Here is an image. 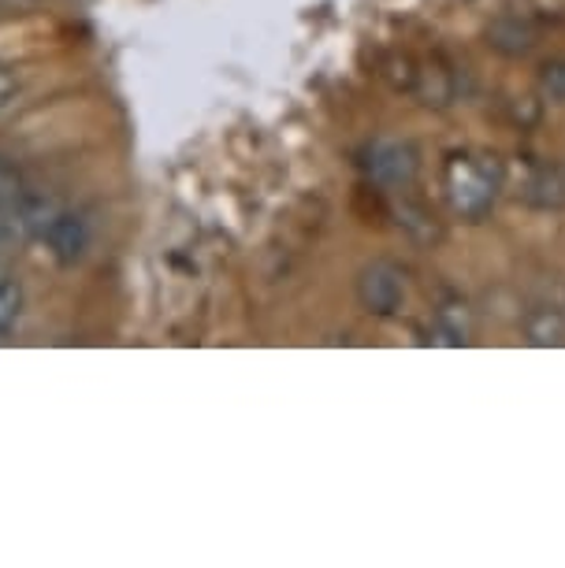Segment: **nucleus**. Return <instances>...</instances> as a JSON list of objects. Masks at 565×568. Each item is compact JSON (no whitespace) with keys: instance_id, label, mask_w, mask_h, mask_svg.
Returning a JSON list of instances; mask_svg holds the SVG:
<instances>
[{"instance_id":"f8f14e48","label":"nucleus","mask_w":565,"mask_h":568,"mask_svg":"<svg viewBox=\"0 0 565 568\" xmlns=\"http://www.w3.org/2000/svg\"><path fill=\"white\" fill-rule=\"evenodd\" d=\"M539 93L554 104H565V60H551L539 68Z\"/></svg>"},{"instance_id":"4468645a","label":"nucleus","mask_w":565,"mask_h":568,"mask_svg":"<svg viewBox=\"0 0 565 568\" xmlns=\"http://www.w3.org/2000/svg\"><path fill=\"white\" fill-rule=\"evenodd\" d=\"M8 93H12V79H8V74H4V71H0V109H4Z\"/></svg>"},{"instance_id":"1a4fd4ad","label":"nucleus","mask_w":565,"mask_h":568,"mask_svg":"<svg viewBox=\"0 0 565 568\" xmlns=\"http://www.w3.org/2000/svg\"><path fill=\"white\" fill-rule=\"evenodd\" d=\"M525 335L532 346H562L565 342V320L554 308H536L525 320Z\"/></svg>"},{"instance_id":"423d86ee","label":"nucleus","mask_w":565,"mask_h":568,"mask_svg":"<svg viewBox=\"0 0 565 568\" xmlns=\"http://www.w3.org/2000/svg\"><path fill=\"white\" fill-rule=\"evenodd\" d=\"M521 197L536 209H562L565 205V171L536 168L521 186Z\"/></svg>"},{"instance_id":"2eb2a0df","label":"nucleus","mask_w":565,"mask_h":568,"mask_svg":"<svg viewBox=\"0 0 565 568\" xmlns=\"http://www.w3.org/2000/svg\"><path fill=\"white\" fill-rule=\"evenodd\" d=\"M4 234H8V216H4V209H0V242H4Z\"/></svg>"},{"instance_id":"7ed1b4c3","label":"nucleus","mask_w":565,"mask_h":568,"mask_svg":"<svg viewBox=\"0 0 565 568\" xmlns=\"http://www.w3.org/2000/svg\"><path fill=\"white\" fill-rule=\"evenodd\" d=\"M365 168L376 186L402 190L417 179L421 153H417V145L406 142V138H380V142H372V149H369Z\"/></svg>"},{"instance_id":"39448f33","label":"nucleus","mask_w":565,"mask_h":568,"mask_svg":"<svg viewBox=\"0 0 565 568\" xmlns=\"http://www.w3.org/2000/svg\"><path fill=\"white\" fill-rule=\"evenodd\" d=\"M41 239L52 245V253H57L63 264L79 261L82 250H87V227L74 216H60V212L41 227Z\"/></svg>"},{"instance_id":"dca6fc26","label":"nucleus","mask_w":565,"mask_h":568,"mask_svg":"<svg viewBox=\"0 0 565 568\" xmlns=\"http://www.w3.org/2000/svg\"><path fill=\"white\" fill-rule=\"evenodd\" d=\"M0 278H8V264L4 261H0Z\"/></svg>"},{"instance_id":"6e6552de","label":"nucleus","mask_w":565,"mask_h":568,"mask_svg":"<svg viewBox=\"0 0 565 568\" xmlns=\"http://www.w3.org/2000/svg\"><path fill=\"white\" fill-rule=\"evenodd\" d=\"M413 90H417L421 104H428V109H446V104L454 101L457 85H454V74L440 68V63H432V68L417 71V79H413Z\"/></svg>"},{"instance_id":"20e7f679","label":"nucleus","mask_w":565,"mask_h":568,"mask_svg":"<svg viewBox=\"0 0 565 568\" xmlns=\"http://www.w3.org/2000/svg\"><path fill=\"white\" fill-rule=\"evenodd\" d=\"M484 38H487V49L498 52V57H506V60H521L536 49V27L521 16L492 19V27H487Z\"/></svg>"},{"instance_id":"9d476101","label":"nucleus","mask_w":565,"mask_h":568,"mask_svg":"<svg viewBox=\"0 0 565 568\" xmlns=\"http://www.w3.org/2000/svg\"><path fill=\"white\" fill-rule=\"evenodd\" d=\"M398 223L406 227L413 239L417 242H424V245H435L443 239V227L435 223V216L428 209H421V205H402L398 209Z\"/></svg>"},{"instance_id":"f03ea898","label":"nucleus","mask_w":565,"mask_h":568,"mask_svg":"<svg viewBox=\"0 0 565 568\" xmlns=\"http://www.w3.org/2000/svg\"><path fill=\"white\" fill-rule=\"evenodd\" d=\"M357 302L369 316H394L406 305V272L394 261H369L357 272Z\"/></svg>"},{"instance_id":"9b49d317","label":"nucleus","mask_w":565,"mask_h":568,"mask_svg":"<svg viewBox=\"0 0 565 568\" xmlns=\"http://www.w3.org/2000/svg\"><path fill=\"white\" fill-rule=\"evenodd\" d=\"M19 313H23V286L8 275V278H0V335L16 327Z\"/></svg>"},{"instance_id":"0eeeda50","label":"nucleus","mask_w":565,"mask_h":568,"mask_svg":"<svg viewBox=\"0 0 565 568\" xmlns=\"http://www.w3.org/2000/svg\"><path fill=\"white\" fill-rule=\"evenodd\" d=\"M435 335L440 346H465L473 335V308L465 302H443L435 308Z\"/></svg>"},{"instance_id":"f257e3e1","label":"nucleus","mask_w":565,"mask_h":568,"mask_svg":"<svg viewBox=\"0 0 565 568\" xmlns=\"http://www.w3.org/2000/svg\"><path fill=\"white\" fill-rule=\"evenodd\" d=\"M503 190V168L495 156H457L446 168V197L462 220L476 223L495 209Z\"/></svg>"},{"instance_id":"ddd939ff","label":"nucleus","mask_w":565,"mask_h":568,"mask_svg":"<svg viewBox=\"0 0 565 568\" xmlns=\"http://www.w3.org/2000/svg\"><path fill=\"white\" fill-rule=\"evenodd\" d=\"M514 120L521 123V126H532L539 120V101H532V98H521L517 104H514Z\"/></svg>"}]
</instances>
